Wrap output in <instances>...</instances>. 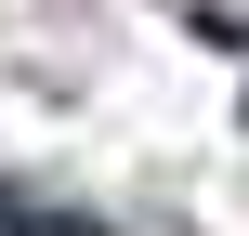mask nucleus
I'll list each match as a JSON object with an SVG mask.
<instances>
[{"label": "nucleus", "instance_id": "nucleus-1", "mask_svg": "<svg viewBox=\"0 0 249 236\" xmlns=\"http://www.w3.org/2000/svg\"><path fill=\"white\" fill-rule=\"evenodd\" d=\"M0 236H92V223H66V210H26V197L0 184Z\"/></svg>", "mask_w": 249, "mask_h": 236}]
</instances>
